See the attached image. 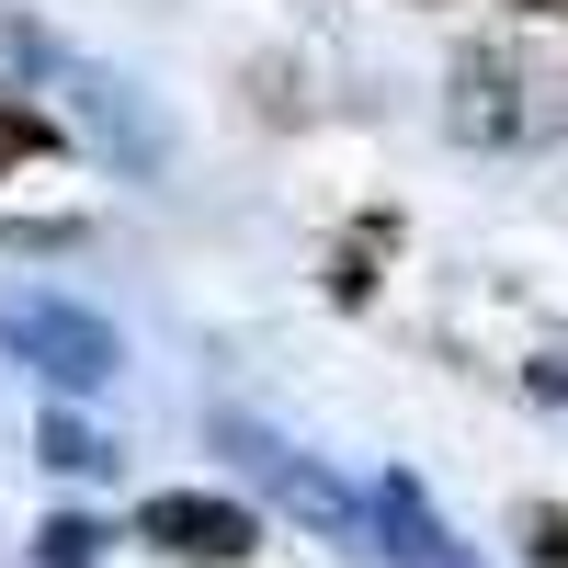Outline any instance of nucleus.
Masks as SVG:
<instances>
[{"instance_id":"obj_1","label":"nucleus","mask_w":568,"mask_h":568,"mask_svg":"<svg viewBox=\"0 0 568 568\" xmlns=\"http://www.w3.org/2000/svg\"><path fill=\"white\" fill-rule=\"evenodd\" d=\"M149 535L171 557H240L251 546V511H227V500H149Z\"/></svg>"},{"instance_id":"obj_2","label":"nucleus","mask_w":568,"mask_h":568,"mask_svg":"<svg viewBox=\"0 0 568 568\" xmlns=\"http://www.w3.org/2000/svg\"><path fill=\"white\" fill-rule=\"evenodd\" d=\"M23 149H45V125H34L23 103H0V160H23Z\"/></svg>"},{"instance_id":"obj_3","label":"nucleus","mask_w":568,"mask_h":568,"mask_svg":"<svg viewBox=\"0 0 568 568\" xmlns=\"http://www.w3.org/2000/svg\"><path fill=\"white\" fill-rule=\"evenodd\" d=\"M524 535H535V557H546V568H568V511H535Z\"/></svg>"},{"instance_id":"obj_4","label":"nucleus","mask_w":568,"mask_h":568,"mask_svg":"<svg viewBox=\"0 0 568 568\" xmlns=\"http://www.w3.org/2000/svg\"><path fill=\"white\" fill-rule=\"evenodd\" d=\"M511 12H568V0H511Z\"/></svg>"}]
</instances>
